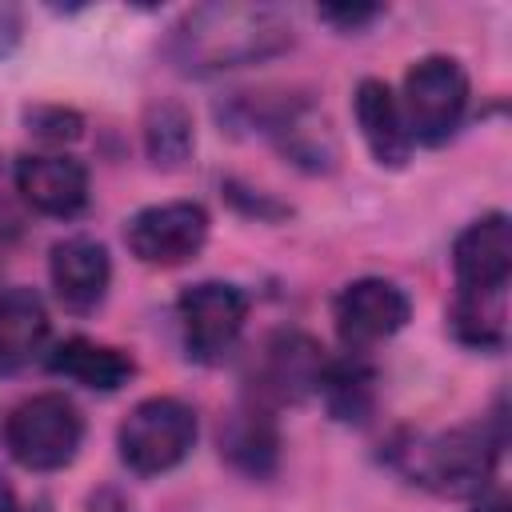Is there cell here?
I'll return each mask as SVG.
<instances>
[{"instance_id":"cell-1","label":"cell","mask_w":512,"mask_h":512,"mask_svg":"<svg viewBox=\"0 0 512 512\" xmlns=\"http://www.w3.org/2000/svg\"><path fill=\"white\" fill-rule=\"evenodd\" d=\"M292 48V20L272 4H200L184 12L168 40L164 60L184 76H212L248 68Z\"/></svg>"},{"instance_id":"cell-2","label":"cell","mask_w":512,"mask_h":512,"mask_svg":"<svg viewBox=\"0 0 512 512\" xmlns=\"http://www.w3.org/2000/svg\"><path fill=\"white\" fill-rule=\"evenodd\" d=\"M504 448V432L492 424H456L448 432L412 436L404 448H396V468L448 500H476L488 492L496 476V460Z\"/></svg>"},{"instance_id":"cell-3","label":"cell","mask_w":512,"mask_h":512,"mask_svg":"<svg viewBox=\"0 0 512 512\" xmlns=\"http://www.w3.org/2000/svg\"><path fill=\"white\" fill-rule=\"evenodd\" d=\"M84 440L80 408L60 392H40L20 400L4 420V444L16 464L32 472H56L76 460Z\"/></svg>"},{"instance_id":"cell-4","label":"cell","mask_w":512,"mask_h":512,"mask_svg":"<svg viewBox=\"0 0 512 512\" xmlns=\"http://www.w3.org/2000/svg\"><path fill=\"white\" fill-rule=\"evenodd\" d=\"M196 444V412L176 396H148L140 400L116 432L120 460L136 476H160L176 468Z\"/></svg>"},{"instance_id":"cell-5","label":"cell","mask_w":512,"mask_h":512,"mask_svg":"<svg viewBox=\"0 0 512 512\" xmlns=\"http://www.w3.org/2000/svg\"><path fill=\"white\" fill-rule=\"evenodd\" d=\"M468 112V72L452 56H424L404 76L400 116L412 140L444 144Z\"/></svg>"},{"instance_id":"cell-6","label":"cell","mask_w":512,"mask_h":512,"mask_svg":"<svg viewBox=\"0 0 512 512\" xmlns=\"http://www.w3.org/2000/svg\"><path fill=\"white\" fill-rule=\"evenodd\" d=\"M176 316H180L188 356L200 364H216L236 348V340L244 332L248 296H244V288H236L228 280H200L180 292Z\"/></svg>"},{"instance_id":"cell-7","label":"cell","mask_w":512,"mask_h":512,"mask_svg":"<svg viewBox=\"0 0 512 512\" xmlns=\"http://www.w3.org/2000/svg\"><path fill=\"white\" fill-rule=\"evenodd\" d=\"M208 240V212L192 200L148 204L124 224V244L140 264L152 268H180L188 264Z\"/></svg>"},{"instance_id":"cell-8","label":"cell","mask_w":512,"mask_h":512,"mask_svg":"<svg viewBox=\"0 0 512 512\" xmlns=\"http://www.w3.org/2000/svg\"><path fill=\"white\" fill-rule=\"evenodd\" d=\"M412 316V300L400 284L384 280V276H360L352 284L340 288V296L332 300V320L336 332L344 340V348L364 352L388 336H396Z\"/></svg>"},{"instance_id":"cell-9","label":"cell","mask_w":512,"mask_h":512,"mask_svg":"<svg viewBox=\"0 0 512 512\" xmlns=\"http://www.w3.org/2000/svg\"><path fill=\"white\" fill-rule=\"evenodd\" d=\"M324 348L304 332H276L260 344L252 360V400L256 404H296L320 388Z\"/></svg>"},{"instance_id":"cell-10","label":"cell","mask_w":512,"mask_h":512,"mask_svg":"<svg viewBox=\"0 0 512 512\" xmlns=\"http://www.w3.org/2000/svg\"><path fill=\"white\" fill-rule=\"evenodd\" d=\"M452 276L460 292L500 296L512 276V228L504 212H488L472 220L452 240Z\"/></svg>"},{"instance_id":"cell-11","label":"cell","mask_w":512,"mask_h":512,"mask_svg":"<svg viewBox=\"0 0 512 512\" xmlns=\"http://www.w3.org/2000/svg\"><path fill=\"white\" fill-rule=\"evenodd\" d=\"M16 192L40 216H80L88 208V168L64 152H28L16 160Z\"/></svg>"},{"instance_id":"cell-12","label":"cell","mask_w":512,"mask_h":512,"mask_svg":"<svg viewBox=\"0 0 512 512\" xmlns=\"http://www.w3.org/2000/svg\"><path fill=\"white\" fill-rule=\"evenodd\" d=\"M48 276L56 288V300L68 312H92L112 284V260L108 248L92 236H64L52 244Z\"/></svg>"},{"instance_id":"cell-13","label":"cell","mask_w":512,"mask_h":512,"mask_svg":"<svg viewBox=\"0 0 512 512\" xmlns=\"http://www.w3.org/2000/svg\"><path fill=\"white\" fill-rule=\"evenodd\" d=\"M352 112H356V124H360V136H364L372 160L384 164V168H404L408 156H412V136L404 128L396 92L384 80L368 76V80L356 84Z\"/></svg>"},{"instance_id":"cell-14","label":"cell","mask_w":512,"mask_h":512,"mask_svg":"<svg viewBox=\"0 0 512 512\" xmlns=\"http://www.w3.org/2000/svg\"><path fill=\"white\" fill-rule=\"evenodd\" d=\"M48 340V312L32 288L0 292V376L20 372Z\"/></svg>"},{"instance_id":"cell-15","label":"cell","mask_w":512,"mask_h":512,"mask_svg":"<svg viewBox=\"0 0 512 512\" xmlns=\"http://www.w3.org/2000/svg\"><path fill=\"white\" fill-rule=\"evenodd\" d=\"M48 368L92 392H116L136 376V360L128 352L88 336H68L64 344H56V352L48 356Z\"/></svg>"},{"instance_id":"cell-16","label":"cell","mask_w":512,"mask_h":512,"mask_svg":"<svg viewBox=\"0 0 512 512\" xmlns=\"http://www.w3.org/2000/svg\"><path fill=\"white\" fill-rule=\"evenodd\" d=\"M220 452L228 456L232 468H240L248 476H268L280 456V436H276L272 412L256 400L236 408L220 428Z\"/></svg>"},{"instance_id":"cell-17","label":"cell","mask_w":512,"mask_h":512,"mask_svg":"<svg viewBox=\"0 0 512 512\" xmlns=\"http://www.w3.org/2000/svg\"><path fill=\"white\" fill-rule=\"evenodd\" d=\"M316 392L324 396V404H328V412H332L336 420H344V424H364L368 412H372V400H376V372H372L360 356L328 360Z\"/></svg>"},{"instance_id":"cell-18","label":"cell","mask_w":512,"mask_h":512,"mask_svg":"<svg viewBox=\"0 0 512 512\" xmlns=\"http://www.w3.org/2000/svg\"><path fill=\"white\" fill-rule=\"evenodd\" d=\"M192 116L176 100H160L144 116V152L156 168H180L192 156Z\"/></svg>"},{"instance_id":"cell-19","label":"cell","mask_w":512,"mask_h":512,"mask_svg":"<svg viewBox=\"0 0 512 512\" xmlns=\"http://www.w3.org/2000/svg\"><path fill=\"white\" fill-rule=\"evenodd\" d=\"M452 336L468 348H504L508 324H504V292L500 296H472L456 292L452 312H448Z\"/></svg>"},{"instance_id":"cell-20","label":"cell","mask_w":512,"mask_h":512,"mask_svg":"<svg viewBox=\"0 0 512 512\" xmlns=\"http://www.w3.org/2000/svg\"><path fill=\"white\" fill-rule=\"evenodd\" d=\"M24 124H28V132L40 140V144H72V140H80V132H84V120H80V112H72V108H64V104H36V108H28L24 112Z\"/></svg>"},{"instance_id":"cell-21","label":"cell","mask_w":512,"mask_h":512,"mask_svg":"<svg viewBox=\"0 0 512 512\" xmlns=\"http://www.w3.org/2000/svg\"><path fill=\"white\" fill-rule=\"evenodd\" d=\"M380 12H384V8H376V4H352V8H348V4H328V8H320V16H324L328 24H340L344 32H348V28H352V32L364 28V24L376 20Z\"/></svg>"},{"instance_id":"cell-22","label":"cell","mask_w":512,"mask_h":512,"mask_svg":"<svg viewBox=\"0 0 512 512\" xmlns=\"http://www.w3.org/2000/svg\"><path fill=\"white\" fill-rule=\"evenodd\" d=\"M16 40H20V8L0 0V56L12 52Z\"/></svg>"},{"instance_id":"cell-23","label":"cell","mask_w":512,"mask_h":512,"mask_svg":"<svg viewBox=\"0 0 512 512\" xmlns=\"http://www.w3.org/2000/svg\"><path fill=\"white\" fill-rule=\"evenodd\" d=\"M472 512H508V500L496 492V496H476V508Z\"/></svg>"},{"instance_id":"cell-24","label":"cell","mask_w":512,"mask_h":512,"mask_svg":"<svg viewBox=\"0 0 512 512\" xmlns=\"http://www.w3.org/2000/svg\"><path fill=\"white\" fill-rule=\"evenodd\" d=\"M0 512H16V492L4 476H0Z\"/></svg>"}]
</instances>
